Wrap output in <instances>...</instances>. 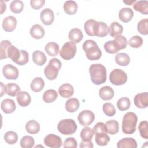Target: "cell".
<instances>
[{
    "instance_id": "obj_28",
    "label": "cell",
    "mask_w": 148,
    "mask_h": 148,
    "mask_svg": "<svg viewBox=\"0 0 148 148\" xmlns=\"http://www.w3.org/2000/svg\"><path fill=\"white\" fill-rule=\"evenodd\" d=\"M45 82L42 77H37L34 78L31 83V89L35 92H38L42 91L44 87Z\"/></svg>"
},
{
    "instance_id": "obj_39",
    "label": "cell",
    "mask_w": 148,
    "mask_h": 148,
    "mask_svg": "<svg viewBox=\"0 0 148 148\" xmlns=\"http://www.w3.org/2000/svg\"><path fill=\"white\" fill-rule=\"evenodd\" d=\"M131 105V102L128 98H120L117 102V106L120 111H125L128 110Z\"/></svg>"
},
{
    "instance_id": "obj_19",
    "label": "cell",
    "mask_w": 148,
    "mask_h": 148,
    "mask_svg": "<svg viewBox=\"0 0 148 148\" xmlns=\"http://www.w3.org/2000/svg\"><path fill=\"white\" fill-rule=\"evenodd\" d=\"M134 16L133 10L130 8H123L119 13V19L124 23L129 22Z\"/></svg>"
},
{
    "instance_id": "obj_51",
    "label": "cell",
    "mask_w": 148,
    "mask_h": 148,
    "mask_svg": "<svg viewBox=\"0 0 148 148\" xmlns=\"http://www.w3.org/2000/svg\"><path fill=\"white\" fill-rule=\"evenodd\" d=\"M63 146L65 148H76L77 146V143L76 140L74 138L69 137L65 140Z\"/></svg>"
},
{
    "instance_id": "obj_43",
    "label": "cell",
    "mask_w": 148,
    "mask_h": 148,
    "mask_svg": "<svg viewBox=\"0 0 148 148\" xmlns=\"http://www.w3.org/2000/svg\"><path fill=\"white\" fill-rule=\"evenodd\" d=\"M20 143L23 148H31L34 146L35 140L31 136H24L21 139Z\"/></svg>"
},
{
    "instance_id": "obj_20",
    "label": "cell",
    "mask_w": 148,
    "mask_h": 148,
    "mask_svg": "<svg viewBox=\"0 0 148 148\" xmlns=\"http://www.w3.org/2000/svg\"><path fill=\"white\" fill-rule=\"evenodd\" d=\"M118 148H136V141L132 138H124L120 140L117 143Z\"/></svg>"
},
{
    "instance_id": "obj_48",
    "label": "cell",
    "mask_w": 148,
    "mask_h": 148,
    "mask_svg": "<svg viewBox=\"0 0 148 148\" xmlns=\"http://www.w3.org/2000/svg\"><path fill=\"white\" fill-rule=\"evenodd\" d=\"M138 130L140 132V135L143 139H148V123L147 121H142L140 123Z\"/></svg>"
},
{
    "instance_id": "obj_7",
    "label": "cell",
    "mask_w": 148,
    "mask_h": 148,
    "mask_svg": "<svg viewBox=\"0 0 148 148\" xmlns=\"http://www.w3.org/2000/svg\"><path fill=\"white\" fill-rule=\"evenodd\" d=\"M76 46L72 42H68L65 43L59 54L60 56L65 60H69L74 57L76 53Z\"/></svg>"
},
{
    "instance_id": "obj_33",
    "label": "cell",
    "mask_w": 148,
    "mask_h": 148,
    "mask_svg": "<svg viewBox=\"0 0 148 148\" xmlns=\"http://www.w3.org/2000/svg\"><path fill=\"white\" fill-rule=\"evenodd\" d=\"M45 50L49 56L51 57L56 56L59 51V46L55 42H49L45 46Z\"/></svg>"
},
{
    "instance_id": "obj_54",
    "label": "cell",
    "mask_w": 148,
    "mask_h": 148,
    "mask_svg": "<svg viewBox=\"0 0 148 148\" xmlns=\"http://www.w3.org/2000/svg\"><path fill=\"white\" fill-rule=\"evenodd\" d=\"M94 146L92 142H91V140L90 141H82L80 143L79 147L80 148H84V147H87V148H92Z\"/></svg>"
},
{
    "instance_id": "obj_49",
    "label": "cell",
    "mask_w": 148,
    "mask_h": 148,
    "mask_svg": "<svg viewBox=\"0 0 148 148\" xmlns=\"http://www.w3.org/2000/svg\"><path fill=\"white\" fill-rule=\"evenodd\" d=\"M117 45L118 49L120 50L125 49L127 46V39L123 35H120L115 37L113 40Z\"/></svg>"
},
{
    "instance_id": "obj_45",
    "label": "cell",
    "mask_w": 148,
    "mask_h": 148,
    "mask_svg": "<svg viewBox=\"0 0 148 148\" xmlns=\"http://www.w3.org/2000/svg\"><path fill=\"white\" fill-rule=\"evenodd\" d=\"M105 51L109 54H115L119 50L114 40H109L104 44Z\"/></svg>"
},
{
    "instance_id": "obj_42",
    "label": "cell",
    "mask_w": 148,
    "mask_h": 148,
    "mask_svg": "<svg viewBox=\"0 0 148 148\" xmlns=\"http://www.w3.org/2000/svg\"><path fill=\"white\" fill-rule=\"evenodd\" d=\"M4 140L9 145L15 144L18 140V135L16 132L12 131H7L4 135Z\"/></svg>"
},
{
    "instance_id": "obj_46",
    "label": "cell",
    "mask_w": 148,
    "mask_h": 148,
    "mask_svg": "<svg viewBox=\"0 0 148 148\" xmlns=\"http://www.w3.org/2000/svg\"><path fill=\"white\" fill-rule=\"evenodd\" d=\"M128 44L132 48H139L143 44V39L140 36L135 35L130 39Z\"/></svg>"
},
{
    "instance_id": "obj_8",
    "label": "cell",
    "mask_w": 148,
    "mask_h": 148,
    "mask_svg": "<svg viewBox=\"0 0 148 148\" xmlns=\"http://www.w3.org/2000/svg\"><path fill=\"white\" fill-rule=\"evenodd\" d=\"M95 116L94 113L89 110L82 111L77 116L79 123L84 127H88L92 124L94 120Z\"/></svg>"
},
{
    "instance_id": "obj_57",
    "label": "cell",
    "mask_w": 148,
    "mask_h": 148,
    "mask_svg": "<svg viewBox=\"0 0 148 148\" xmlns=\"http://www.w3.org/2000/svg\"><path fill=\"white\" fill-rule=\"evenodd\" d=\"M123 2L125 4H127V5H132L134 3L136 2V0H131V1H129V0H127V1H123Z\"/></svg>"
},
{
    "instance_id": "obj_15",
    "label": "cell",
    "mask_w": 148,
    "mask_h": 148,
    "mask_svg": "<svg viewBox=\"0 0 148 148\" xmlns=\"http://www.w3.org/2000/svg\"><path fill=\"white\" fill-rule=\"evenodd\" d=\"M2 110L6 114H10L16 110V106L14 101L12 99L6 98L3 99L1 104Z\"/></svg>"
},
{
    "instance_id": "obj_16",
    "label": "cell",
    "mask_w": 148,
    "mask_h": 148,
    "mask_svg": "<svg viewBox=\"0 0 148 148\" xmlns=\"http://www.w3.org/2000/svg\"><path fill=\"white\" fill-rule=\"evenodd\" d=\"M74 92L73 86L69 83H65L61 85L58 88V93L63 98H68L72 96Z\"/></svg>"
},
{
    "instance_id": "obj_53",
    "label": "cell",
    "mask_w": 148,
    "mask_h": 148,
    "mask_svg": "<svg viewBox=\"0 0 148 148\" xmlns=\"http://www.w3.org/2000/svg\"><path fill=\"white\" fill-rule=\"evenodd\" d=\"M45 3V0H31L30 1L31 6L35 10H38L44 5Z\"/></svg>"
},
{
    "instance_id": "obj_40",
    "label": "cell",
    "mask_w": 148,
    "mask_h": 148,
    "mask_svg": "<svg viewBox=\"0 0 148 148\" xmlns=\"http://www.w3.org/2000/svg\"><path fill=\"white\" fill-rule=\"evenodd\" d=\"M24 9V3L21 1L14 0L11 2L10 5V9L14 13H19L23 11Z\"/></svg>"
},
{
    "instance_id": "obj_29",
    "label": "cell",
    "mask_w": 148,
    "mask_h": 148,
    "mask_svg": "<svg viewBox=\"0 0 148 148\" xmlns=\"http://www.w3.org/2000/svg\"><path fill=\"white\" fill-rule=\"evenodd\" d=\"M80 102L77 98H72L68 99L65 103L66 110L70 113L76 112L79 108Z\"/></svg>"
},
{
    "instance_id": "obj_5",
    "label": "cell",
    "mask_w": 148,
    "mask_h": 148,
    "mask_svg": "<svg viewBox=\"0 0 148 148\" xmlns=\"http://www.w3.org/2000/svg\"><path fill=\"white\" fill-rule=\"evenodd\" d=\"M77 128L76 122L71 119L61 120L57 125L58 131L65 135H72L76 132Z\"/></svg>"
},
{
    "instance_id": "obj_35",
    "label": "cell",
    "mask_w": 148,
    "mask_h": 148,
    "mask_svg": "<svg viewBox=\"0 0 148 148\" xmlns=\"http://www.w3.org/2000/svg\"><path fill=\"white\" fill-rule=\"evenodd\" d=\"M95 140L99 146H105L109 142L110 138L106 132L97 133L95 134Z\"/></svg>"
},
{
    "instance_id": "obj_1",
    "label": "cell",
    "mask_w": 148,
    "mask_h": 148,
    "mask_svg": "<svg viewBox=\"0 0 148 148\" xmlns=\"http://www.w3.org/2000/svg\"><path fill=\"white\" fill-rule=\"evenodd\" d=\"M91 80L94 84L100 85L106 80V68L101 64H92L89 68Z\"/></svg>"
},
{
    "instance_id": "obj_22",
    "label": "cell",
    "mask_w": 148,
    "mask_h": 148,
    "mask_svg": "<svg viewBox=\"0 0 148 148\" xmlns=\"http://www.w3.org/2000/svg\"><path fill=\"white\" fill-rule=\"evenodd\" d=\"M83 33L82 31L79 28H73L69 31L68 34L69 39L75 43L80 42L83 39Z\"/></svg>"
},
{
    "instance_id": "obj_9",
    "label": "cell",
    "mask_w": 148,
    "mask_h": 148,
    "mask_svg": "<svg viewBox=\"0 0 148 148\" xmlns=\"http://www.w3.org/2000/svg\"><path fill=\"white\" fill-rule=\"evenodd\" d=\"M44 143L49 147L59 148L62 146V140L59 136L50 134L45 137Z\"/></svg>"
},
{
    "instance_id": "obj_27",
    "label": "cell",
    "mask_w": 148,
    "mask_h": 148,
    "mask_svg": "<svg viewBox=\"0 0 148 148\" xmlns=\"http://www.w3.org/2000/svg\"><path fill=\"white\" fill-rule=\"evenodd\" d=\"M77 8L78 5L74 1H67L64 4V10L69 15L75 14L77 10Z\"/></svg>"
},
{
    "instance_id": "obj_30",
    "label": "cell",
    "mask_w": 148,
    "mask_h": 148,
    "mask_svg": "<svg viewBox=\"0 0 148 148\" xmlns=\"http://www.w3.org/2000/svg\"><path fill=\"white\" fill-rule=\"evenodd\" d=\"M26 131L31 134H36L40 131V125L34 120L28 121L25 124Z\"/></svg>"
},
{
    "instance_id": "obj_47",
    "label": "cell",
    "mask_w": 148,
    "mask_h": 148,
    "mask_svg": "<svg viewBox=\"0 0 148 148\" xmlns=\"http://www.w3.org/2000/svg\"><path fill=\"white\" fill-rule=\"evenodd\" d=\"M102 109L104 113L109 117L113 116L116 114V109L114 105L111 103H105L103 105Z\"/></svg>"
},
{
    "instance_id": "obj_23",
    "label": "cell",
    "mask_w": 148,
    "mask_h": 148,
    "mask_svg": "<svg viewBox=\"0 0 148 148\" xmlns=\"http://www.w3.org/2000/svg\"><path fill=\"white\" fill-rule=\"evenodd\" d=\"M106 131L110 135H114L119 132V124L117 121L115 120H110L105 123Z\"/></svg>"
},
{
    "instance_id": "obj_11",
    "label": "cell",
    "mask_w": 148,
    "mask_h": 148,
    "mask_svg": "<svg viewBox=\"0 0 148 148\" xmlns=\"http://www.w3.org/2000/svg\"><path fill=\"white\" fill-rule=\"evenodd\" d=\"M135 105L140 109H145L148 106V93L147 92L137 94L134 99Z\"/></svg>"
},
{
    "instance_id": "obj_41",
    "label": "cell",
    "mask_w": 148,
    "mask_h": 148,
    "mask_svg": "<svg viewBox=\"0 0 148 148\" xmlns=\"http://www.w3.org/2000/svg\"><path fill=\"white\" fill-rule=\"evenodd\" d=\"M96 21L93 19H90L86 21L84 25V28L86 33L91 36H95L94 35V26Z\"/></svg>"
},
{
    "instance_id": "obj_55",
    "label": "cell",
    "mask_w": 148,
    "mask_h": 148,
    "mask_svg": "<svg viewBox=\"0 0 148 148\" xmlns=\"http://www.w3.org/2000/svg\"><path fill=\"white\" fill-rule=\"evenodd\" d=\"M6 9V6L3 1H1V14H2Z\"/></svg>"
},
{
    "instance_id": "obj_58",
    "label": "cell",
    "mask_w": 148,
    "mask_h": 148,
    "mask_svg": "<svg viewBox=\"0 0 148 148\" xmlns=\"http://www.w3.org/2000/svg\"><path fill=\"white\" fill-rule=\"evenodd\" d=\"M147 143H148V142H146L145 143V145H143V146H142V147H147Z\"/></svg>"
},
{
    "instance_id": "obj_50",
    "label": "cell",
    "mask_w": 148,
    "mask_h": 148,
    "mask_svg": "<svg viewBox=\"0 0 148 148\" xmlns=\"http://www.w3.org/2000/svg\"><path fill=\"white\" fill-rule=\"evenodd\" d=\"M28 60H29V56H28V52H27L25 50H21L20 57L16 64L19 65H24L27 63H28Z\"/></svg>"
},
{
    "instance_id": "obj_18",
    "label": "cell",
    "mask_w": 148,
    "mask_h": 148,
    "mask_svg": "<svg viewBox=\"0 0 148 148\" xmlns=\"http://www.w3.org/2000/svg\"><path fill=\"white\" fill-rule=\"evenodd\" d=\"M17 101L20 106L25 107L30 104L31 102V98L27 92L20 91L17 94Z\"/></svg>"
},
{
    "instance_id": "obj_17",
    "label": "cell",
    "mask_w": 148,
    "mask_h": 148,
    "mask_svg": "<svg viewBox=\"0 0 148 148\" xmlns=\"http://www.w3.org/2000/svg\"><path fill=\"white\" fill-rule=\"evenodd\" d=\"M99 95L100 98L105 101L112 99L114 95L113 89L108 86H105L101 87L99 91Z\"/></svg>"
},
{
    "instance_id": "obj_24",
    "label": "cell",
    "mask_w": 148,
    "mask_h": 148,
    "mask_svg": "<svg viewBox=\"0 0 148 148\" xmlns=\"http://www.w3.org/2000/svg\"><path fill=\"white\" fill-rule=\"evenodd\" d=\"M32 60L35 64L39 66H42L46 63L47 58L43 52L36 50L32 53Z\"/></svg>"
},
{
    "instance_id": "obj_12",
    "label": "cell",
    "mask_w": 148,
    "mask_h": 148,
    "mask_svg": "<svg viewBox=\"0 0 148 148\" xmlns=\"http://www.w3.org/2000/svg\"><path fill=\"white\" fill-rule=\"evenodd\" d=\"M40 17L43 24L49 25H51L54 21V14L51 9L49 8H46L40 12Z\"/></svg>"
},
{
    "instance_id": "obj_44",
    "label": "cell",
    "mask_w": 148,
    "mask_h": 148,
    "mask_svg": "<svg viewBox=\"0 0 148 148\" xmlns=\"http://www.w3.org/2000/svg\"><path fill=\"white\" fill-rule=\"evenodd\" d=\"M138 32L143 35L148 34V19H142L139 21L137 25Z\"/></svg>"
},
{
    "instance_id": "obj_25",
    "label": "cell",
    "mask_w": 148,
    "mask_h": 148,
    "mask_svg": "<svg viewBox=\"0 0 148 148\" xmlns=\"http://www.w3.org/2000/svg\"><path fill=\"white\" fill-rule=\"evenodd\" d=\"M123 31V26L118 22L114 21L110 25L109 28V34L112 37H116L121 35Z\"/></svg>"
},
{
    "instance_id": "obj_10",
    "label": "cell",
    "mask_w": 148,
    "mask_h": 148,
    "mask_svg": "<svg viewBox=\"0 0 148 148\" xmlns=\"http://www.w3.org/2000/svg\"><path fill=\"white\" fill-rule=\"evenodd\" d=\"M2 72L5 77L8 80H16L19 75L18 69L11 64L5 65L3 67Z\"/></svg>"
},
{
    "instance_id": "obj_38",
    "label": "cell",
    "mask_w": 148,
    "mask_h": 148,
    "mask_svg": "<svg viewBox=\"0 0 148 148\" xmlns=\"http://www.w3.org/2000/svg\"><path fill=\"white\" fill-rule=\"evenodd\" d=\"M20 91V88L16 83H9L6 85V93L10 96L14 97Z\"/></svg>"
},
{
    "instance_id": "obj_13",
    "label": "cell",
    "mask_w": 148,
    "mask_h": 148,
    "mask_svg": "<svg viewBox=\"0 0 148 148\" xmlns=\"http://www.w3.org/2000/svg\"><path fill=\"white\" fill-rule=\"evenodd\" d=\"M94 35L98 37H105L109 34V27L104 22L97 21L94 26Z\"/></svg>"
},
{
    "instance_id": "obj_32",
    "label": "cell",
    "mask_w": 148,
    "mask_h": 148,
    "mask_svg": "<svg viewBox=\"0 0 148 148\" xmlns=\"http://www.w3.org/2000/svg\"><path fill=\"white\" fill-rule=\"evenodd\" d=\"M116 62L120 66H127L130 62V56L124 53H120L115 56Z\"/></svg>"
},
{
    "instance_id": "obj_21",
    "label": "cell",
    "mask_w": 148,
    "mask_h": 148,
    "mask_svg": "<svg viewBox=\"0 0 148 148\" xmlns=\"http://www.w3.org/2000/svg\"><path fill=\"white\" fill-rule=\"evenodd\" d=\"M31 36L36 39H42L45 35V30L40 24L34 25L30 29Z\"/></svg>"
},
{
    "instance_id": "obj_31",
    "label": "cell",
    "mask_w": 148,
    "mask_h": 148,
    "mask_svg": "<svg viewBox=\"0 0 148 148\" xmlns=\"http://www.w3.org/2000/svg\"><path fill=\"white\" fill-rule=\"evenodd\" d=\"M21 56V50L15 46L11 45L8 50V57L10 58L16 64L18 61Z\"/></svg>"
},
{
    "instance_id": "obj_37",
    "label": "cell",
    "mask_w": 148,
    "mask_h": 148,
    "mask_svg": "<svg viewBox=\"0 0 148 148\" xmlns=\"http://www.w3.org/2000/svg\"><path fill=\"white\" fill-rule=\"evenodd\" d=\"M12 45L10 41L8 40H2L0 44V57L1 60L8 58V50Z\"/></svg>"
},
{
    "instance_id": "obj_4",
    "label": "cell",
    "mask_w": 148,
    "mask_h": 148,
    "mask_svg": "<svg viewBox=\"0 0 148 148\" xmlns=\"http://www.w3.org/2000/svg\"><path fill=\"white\" fill-rule=\"evenodd\" d=\"M61 62L58 58H53L51 59L44 69V73L46 78L50 80L56 79L61 68Z\"/></svg>"
},
{
    "instance_id": "obj_6",
    "label": "cell",
    "mask_w": 148,
    "mask_h": 148,
    "mask_svg": "<svg viewBox=\"0 0 148 148\" xmlns=\"http://www.w3.org/2000/svg\"><path fill=\"white\" fill-rule=\"evenodd\" d=\"M109 80L113 85H123L127 81V75L124 71L119 68L114 69L110 73Z\"/></svg>"
},
{
    "instance_id": "obj_3",
    "label": "cell",
    "mask_w": 148,
    "mask_h": 148,
    "mask_svg": "<svg viewBox=\"0 0 148 148\" xmlns=\"http://www.w3.org/2000/svg\"><path fill=\"white\" fill-rule=\"evenodd\" d=\"M138 117L133 112H127L123 118L122 131L125 134H132L136 130Z\"/></svg>"
},
{
    "instance_id": "obj_34",
    "label": "cell",
    "mask_w": 148,
    "mask_h": 148,
    "mask_svg": "<svg viewBox=\"0 0 148 148\" xmlns=\"http://www.w3.org/2000/svg\"><path fill=\"white\" fill-rule=\"evenodd\" d=\"M58 94L56 90L53 89L47 90L43 93V99L46 103L53 102L57 98Z\"/></svg>"
},
{
    "instance_id": "obj_56",
    "label": "cell",
    "mask_w": 148,
    "mask_h": 148,
    "mask_svg": "<svg viewBox=\"0 0 148 148\" xmlns=\"http://www.w3.org/2000/svg\"><path fill=\"white\" fill-rule=\"evenodd\" d=\"M1 97H2L4 94L6 93V86L1 82Z\"/></svg>"
},
{
    "instance_id": "obj_14",
    "label": "cell",
    "mask_w": 148,
    "mask_h": 148,
    "mask_svg": "<svg viewBox=\"0 0 148 148\" xmlns=\"http://www.w3.org/2000/svg\"><path fill=\"white\" fill-rule=\"evenodd\" d=\"M16 25L17 20L12 16L6 17L2 21V28L6 32H12L14 30Z\"/></svg>"
},
{
    "instance_id": "obj_52",
    "label": "cell",
    "mask_w": 148,
    "mask_h": 148,
    "mask_svg": "<svg viewBox=\"0 0 148 148\" xmlns=\"http://www.w3.org/2000/svg\"><path fill=\"white\" fill-rule=\"evenodd\" d=\"M94 131L95 134L97 133H103L106 132V128H105V124L102 122H98L97 123L94 127Z\"/></svg>"
},
{
    "instance_id": "obj_26",
    "label": "cell",
    "mask_w": 148,
    "mask_h": 148,
    "mask_svg": "<svg viewBox=\"0 0 148 148\" xmlns=\"http://www.w3.org/2000/svg\"><path fill=\"white\" fill-rule=\"evenodd\" d=\"M135 10L143 14L147 15L148 14V2L146 0H141L136 1L133 5Z\"/></svg>"
},
{
    "instance_id": "obj_36",
    "label": "cell",
    "mask_w": 148,
    "mask_h": 148,
    "mask_svg": "<svg viewBox=\"0 0 148 148\" xmlns=\"http://www.w3.org/2000/svg\"><path fill=\"white\" fill-rule=\"evenodd\" d=\"M94 134V130L88 127H86L82 130L80 132V137L83 141H90L91 140Z\"/></svg>"
},
{
    "instance_id": "obj_2",
    "label": "cell",
    "mask_w": 148,
    "mask_h": 148,
    "mask_svg": "<svg viewBox=\"0 0 148 148\" xmlns=\"http://www.w3.org/2000/svg\"><path fill=\"white\" fill-rule=\"evenodd\" d=\"M83 49L87 58L91 61L97 60L101 57L102 51L97 43L91 40H86L83 44Z\"/></svg>"
}]
</instances>
